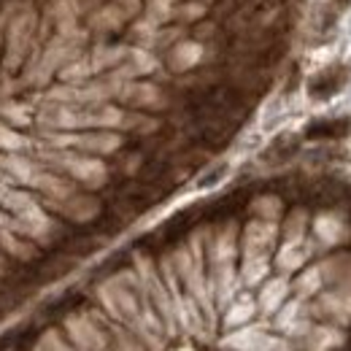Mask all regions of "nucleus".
I'll use <instances>...</instances> for the list:
<instances>
[{
    "label": "nucleus",
    "instance_id": "f03ea898",
    "mask_svg": "<svg viewBox=\"0 0 351 351\" xmlns=\"http://www.w3.org/2000/svg\"><path fill=\"white\" fill-rule=\"evenodd\" d=\"M165 5H171V0H149V14L152 16H168L171 8H165Z\"/></svg>",
    "mask_w": 351,
    "mask_h": 351
},
{
    "label": "nucleus",
    "instance_id": "7ed1b4c3",
    "mask_svg": "<svg viewBox=\"0 0 351 351\" xmlns=\"http://www.w3.org/2000/svg\"><path fill=\"white\" fill-rule=\"evenodd\" d=\"M119 3H125V5H138V0H119Z\"/></svg>",
    "mask_w": 351,
    "mask_h": 351
},
{
    "label": "nucleus",
    "instance_id": "f257e3e1",
    "mask_svg": "<svg viewBox=\"0 0 351 351\" xmlns=\"http://www.w3.org/2000/svg\"><path fill=\"white\" fill-rule=\"evenodd\" d=\"M341 227L335 224V221H330V219H322V221H316V232H322L327 241H335V232H338Z\"/></svg>",
    "mask_w": 351,
    "mask_h": 351
}]
</instances>
